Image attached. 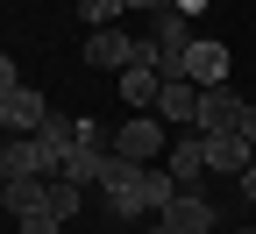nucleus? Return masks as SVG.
Instances as JSON below:
<instances>
[{
  "label": "nucleus",
  "mask_w": 256,
  "mask_h": 234,
  "mask_svg": "<svg viewBox=\"0 0 256 234\" xmlns=\"http://www.w3.org/2000/svg\"><path fill=\"white\" fill-rule=\"evenodd\" d=\"M228 71H235V57H228V43H206V36H192V50H185V64H178V78H192V85H228Z\"/></svg>",
  "instance_id": "1"
},
{
  "label": "nucleus",
  "mask_w": 256,
  "mask_h": 234,
  "mask_svg": "<svg viewBox=\"0 0 256 234\" xmlns=\"http://www.w3.org/2000/svg\"><path fill=\"white\" fill-rule=\"evenodd\" d=\"M156 220H164L171 234H220V213H214V199H206V192H178Z\"/></svg>",
  "instance_id": "2"
},
{
  "label": "nucleus",
  "mask_w": 256,
  "mask_h": 234,
  "mask_svg": "<svg viewBox=\"0 0 256 234\" xmlns=\"http://www.w3.org/2000/svg\"><path fill=\"white\" fill-rule=\"evenodd\" d=\"M156 149H164V121H121L114 128V156H128V163H156Z\"/></svg>",
  "instance_id": "3"
},
{
  "label": "nucleus",
  "mask_w": 256,
  "mask_h": 234,
  "mask_svg": "<svg viewBox=\"0 0 256 234\" xmlns=\"http://www.w3.org/2000/svg\"><path fill=\"white\" fill-rule=\"evenodd\" d=\"M200 149H206V171H249V163H256V142H242L235 135V128H214V135H200Z\"/></svg>",
  "instance_id": "4"
},
{
  "label": "nucleus",
  "mask_w": 256,
  "mask_h": 234,
  "mask_svg": "<svg viewBox=\"0 0 256 234\" xmlns=\"http://www.w3.org/2000/svg\"><path fill=\"white\" fill-rule=\"evenodd\" d=\"M86 64H92V71H128V64H136V36L92 28V36H86Z\"/></svg>",
  "instance_id": "5"
},
{
  "label": "nucleus",
  "mask_w": 256,
  "mask_h": 234,
  "mask_svg": "<svg viewBox=\"0 0 256 234\" xmlns=\"http://www.w3.org/2000/svg\"><path fill=\"white\" fill-rule=\"evenodd\" d=\"M43 121H50L43 92H36V85H14L8 107H0V128H14V135H43Z\"/></svg>",
  "instance_id": "6"
},
{
  "label": "nucleus",
  "mask_w": 256,
  "mask_h": 234,
  "mask_svg": "<svg viewBox=\"0 0 256 234\" xmlns=\"http://www.w3.org/2000/svg\"><path fill=\"white\" fill-rule=\"evenodd\" d=\"M150 171H156V163H142L136 185L107 192V213H114V220H142V213H156V185H150Z\"/></svg>",
  "instance_id": "7"
},
{
  "label": "nucleus",
  "mask_w": 256,
  "mask_h": 234,
  "mask_svg": "<svg viewBox=\"0 0 256 234\" xmlns=\"http://www.w3.org/2000/svg\"><path fill=\"white\" fill-rule=\"evenodd\" d=\"M164 171L178 178V192H200V178H206V149H200V135L171 142V149H164Z\"/></svg>",
  "instance_id": "8"
},
{
  "label": "nucleus",
  "mask_w": 256,
  "mask_h": 234,
  "mask_svg": "<svg viewBox=\"0 0 256 234\" xmlns=\"http://www.w3.org/2000/svg\"><path fill=\"white\" fill-rule=\"evenodd\" d=\"M14 178H43V149H36V135L0 142V185H14Z\"/></svg>",
  "instance_id": "9"
},
{
  "label": "nucleus",
  "mask_w": 256,
  "mask_h": 234,
  "mask_svg": "<svg viewBox=\"0 0 256 234\" xmlns=\"http://www.w3.org/2000/svg\"><path fill=\"white\" fill-rule=\"evenodd\" d=\"M235 114H242V92H235V85H206V92H200V135L235 128Z\"/></svg>",
  "instance_id": "10"
},
{
  "label": "nucleus",
  "mask_w": 256,
  "mask_h": 234,
  "mask_svg": "<svg viewBox=\"0 0 256 234\" xmlns=\"http://www.w3.org/2000/svg\"><path fill=\"white\" fill-rule=\"evenodd\" d=\"M156 121H200V85H192V78H164V92H156Z\"/></svg>",
  "instance_id": "11"
},
{
  "label": "nucleus",
  "mask_w": 256,
  "mask_h": 234,
  "mask_svg": "<svg viewBox=\"0 0 256 234\" xmlns=\"http://www.w3.org/2000/svg\"><path fill=\"white\" fill-rule=\"evenodd\" d=\"M156 92H164V71H150V64H128V71H121V99H128V107H156Z\"/></svg>",
  "instance_id": "12"
},
{
  "label": "nucleus",
  "mask_w": 256,
  "mask_h": 234,
  "mask_svg": "<svg viewBox=\"0 0 256 234\" xmlns=\"http://www.w3.org/2000/svg\"><path fill=\"white\" fill-rule=\"evenodd\" d=\"M43 199H50V178H14V185H0V206H8L14 220H22V213H43Z\"/></svg>",
  "instance_id": "13"
},
{
  "label": "nucleus",
  "mask_w": 256,
  "mask_h": 234,
  "mask_svg": "<svg viewBox=\"0 0 256 234\" xmlns=\"http://www.w3.org/2000/svg\"><path fill=\"white\" fill-rule=\"evenodd\" d=\"M86 206V185H72V178H50V199H43V213H57V220H72Z\"/></svg>",
  "instance_id": "14"
},
{
  "label": "nucleus",
  "mask_w": 256,
  "mask_h": 234,
  "mask_svg": "<svg viewBox=\"0 0 256 234\" xmlns=\"http://www.w3.org/2000/svg\"><path fill=\"white\" fill-rule=\"evenodd\" d=\"M100 156H107V149H72L57 178H72V185H100Z\"/></svg>",
  "instance_id": "15"
},
{
  "label": "nucleus",
  "mask_w": 256,
  "mask_h": 234,
  "mask_svg": "<svg viewBox=\"0 0 256 234\" xmlns=\"http://www.w3.org/2000/svg\"><path fill=\"white\" fill-rule=\"evenodd\" d=\"M121 14H128V0H78L86 28H121Z\"/></svg>",
  "instance_id": "16"
},
{
  "label": "nucleus",
  "mask_w": 256,
  "mask_h": 234,
  "mask_svg": "<svg viewBox=\"0 0 256 234\" xmlns=\"http://www.w3.org/2000/svg\"><path fill=\"white\" fill-rule=\"evenodd\" d=\"M136 171H142V163H128V156H100V192H121V185H136Z\"/></svg>",
  "instance_id": "17"
},
{
  "label": "nucleus",
  "mask_w": 256,
  "mask_h": 234,
  "mask_svg": "<svg viewBox=\"0 0 256 234\" xmlns=\"http://www.w3.org/2000/svg\"><path fill=\"white\" fill-rule=\"evenodd\" d=\"M57 227H64L57 213H22V234H57Z\"/></svg>",
  "instance_id": "18"
},
{
  "label": "nucleus",
  "mask_w": 256,
  "mask_h": 234,
  "mask_svg": "<svg viewBox=\"0 0 256 234\" xmlns=\"http://www.w3.org/2000/svg\"><path fill=\"white\" fill-rule=\"evenodd\" d=\"M235 135H242V142H256V99H242V114H235Z\"/></svg>",
  "instance_id": "19"
},
{
  "label": "nucleus",
  "mask_w": 256,
  "mask_h": 234,
  "mask_svg": "<svg viewBox=\"0 0 256 234\" xmlns=\"http://www.w3.org/2000/svg\"><path fill=\"white\" fill-rule=\"evenodd\" d=\"M14 85H22V78H14V57H8V50H0V99H8Z\"/></svg>",
  "instance_id": "20"
},
{
  "label": "nucleus",
  "mask_w": 256,
  "mask_h": 234,
  "mask_svg": "<svg viewBox=\"0 0 256 234\" xmlns=\"http://www.w3.org/2000/svg\"><path fill=\"white\" fill-rule=\"evenodd\" d=\"M242 199H249V206H256V163H249V171H242Z\"/></svg>",
  "instance_id": "21"
},
{
  "label": "nucleus",
  "mask_w": 256,
  "mask_h": 234,
  "mask_svg": "<svg viewBox=\"0 0 256 234\" xmlns=\"http://www.w3.org/2000/svg\"><path fill=\"white\" fill-rule=\"evenodd\" d=\"M171 7H178V14H185V21H192V14H200V7H206V0H171Z\"/></svg>",
  "instance_id": "22"
},
{
  "label": "nucleus",
  "mask_w": 256,
  "mask_h": 234,
  "mask_svg": "<svg viewBox=\"0 0 256 234\" xmlns=\"http://www.w3.org/2000/svg\"><path fill=\"white\" fill-rule=\"evenodd\" d=\"M150 234H171V227H164V220H156V227H150Z\"/></svg>",
  "instance_id": "23"
},
{
  "label": "nucleus",
  "mask_w": 256,
  "mask_h": 234,
  "mask_svg": "<svg viewBox=\"0 0 256 234\" xmlns=\"http://www.w3.org/2000/svg\"><path fill=\"white\" fill-rule=\"evenodd\" d=\"M0 107H8V99H0Z\"/></svg>",
  "instance_id": "24"
},
{
  "label": "nucleus",
  "mask_w": 256,
  "mask_h": 234,
  "mask_svg": "<svg viewBox=\"0 0 256 234\" xmlns=\"http://www.w3.org/2000/svg\"><path fill=\"white\" fill-rule=\"evenodd\" d=\"M242 234H249V227H242Z\"/></svg>",
  "instance_id": "25"
}]
</instances>
